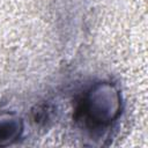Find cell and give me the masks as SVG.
I'll use <instances>...</instances> for the list:
<instances>
[{"mask_svg":"<svg viewBox=\"0 0 148 148\" xmlns=\"http://www.w3.org/2000/svg\"><path fill=\"white\" fill-rule=\"evenodd\" d=\"M20 126L16 120H2L0 121V145L9 142L18 134Z\"/></svg>","mask_w":148,"mask_h":148,"instance_id":"obj_1","label":"cell"}]
</instances>
